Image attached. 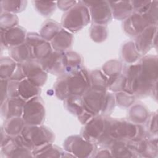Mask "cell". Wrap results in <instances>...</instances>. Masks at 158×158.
<instances>
[{
  "label": "cell",
  "instance_id": "obj_1",
  "mask_svg": "<svg viewBox=\"0 0 158 158\" xmlns=\"http://www.w3.org/2000/svg\"><path fill=\"white\" fill-rule=\"evenodd\" d=\"M90 88V78L86 70H78L60 75L54 85L55 94L61 99L71 96H82Z\"/></svg>",
  "mask_w": 158,
  "mask_h": 158
},
{
  "label": "cell",
  "instance_id": "obj_2",
  "mask_svg": "<svg viewBox=\"0 0 158 158\" xmlns=\"http://www.w3.org/2000/svg\"><path fill=\"white\" fill-rule=\"evenodd\" d=\"M139 64V70L135 85V94H148L157 80V57L145 56Z\"/></svg>",
  "mask_w": 158,
  "mask_h": 158
},
{
  "label": "cell",
  "instance_id": "obj_3",
  "mask_svg": "<svg viewBox=\"0 0 158 158\" xmlns=\"http://www.w3.org/2000/svg\"><path fill=\"white\" fill-rule=\"evenodd\" d=\"M89 8L84 2H77L64 15L62 20L63 27L70 32L75 33L86 26L90 22Z\"/></svg>",
  "mask_w": 158,
  "mask_h": 158
},
{
  "label": "cell",
  "instance_id": "obj_4",
  "mask_svg": "<svg viewBox=\"0 0 158 158\" xmlns=\"http://www.w3.org/2000/svg\"><path fill=\"white\" fill-rule=\"evenodd\" d=\"M20 135L32 151L52 143L54 135L48 128L41 125H25Z\"/></svg>",
  "mask_w": 158,
  "mask_h": 158
},
{
  "label": "cell",
  "instance_id": "obj_5",
  "mask_svg": "<svg viewBox=\"0 0 158 158\" xmlns=\"http://www.w3.org/2000/svg\"><path fill=\"white\" fill-rule=\"evenodd\" d=\"M45 117V109L41 98L36 96L26 101L22 118L27 125H40Z\"/></svg>",
  "mask_w": 158,
  "mask_h": 158
},
{
  "label": "cell",
  "instance_id": "obj_6",
  "mask_svg": "<svg viewBox=\"0 0 158 158\" xmlns=\"http://www.w3.org/2000/svg\"><path fill=\"white\" fill-rule=\"evenodd\" d=\"M107 92L89 88L82 96L84 110L93 116L104 115Z\"/></svg>",
  "mask_w": 158,
  "mask_h": 158
},
{
  "label": "cell",
  "instance_id": "obj_7",
  "mask_svg": "<svg viewBox=\"0 0 158 158\" xmlns=\"http://www.w3.org/2000/svg\"><path fill=\"white\" fill-rule=\"evenodd\" d=\"M64 147L67 153L80 157L93 156L96 148L94 143L78 135L68 137L64 141Z\"/></svg>",
  "mask_w": 158,
  "mask_h": 158
},
{
  "label": "cell",
  "instance_id": "obj_8",
  "mask_svg": "<svg viewBox=\"0 0 158 158\" xmlns=\"http://www.w3.org/2000/svg\"><path fill=\"white\" fill-rule=\"evenodd\" d=\"M25 43L30 47L33 59L35 60L40 62L52 53L51 43L36 33H28Z\"/></svg>",
  "mask_w": 158,
  "mask_h": 158
},
{
  "label": "cell",
  "instance_id": "obj_9",
  "mask_svg": "<svg viewBox=\"0 0 158 158\" xmlns=\"http://www.w3.org/2000/svg\"><path fill=\"white\" fill-rule=\"evenodd\" d=\"M155 25L146 13H132L127 18L123 23L125 31L132 36H138L149 26Z\"/></svg>",
  "mask_w": 158,
  "mask_h": 158
},
{
  "label": "cell",
  "instance_id": "obj_10",
  "mask_svg": "<svg viewBox=\"0 0 158 158\" xmlns=\"http://www.w3.org/2000/svg\"><path fill=\"white\" fill-rule=\"evenodd\" d=\"M84 3L89 8L90 17L95 24L104 25L111 20L112 13L109 2H84Z\"/></svg>",
  "mask_w": 158,
  "mask_h": 158
},
{
  "label": "cell",
  "instance_id": "obj_11",
  "mask_svg": "<svg viewBox=\"0 0 158 158\" xmlns=\"http://www.w3.org/2000/svg\"><path fill=\"white\" fill-rule=\"evenodd\" d=\"M23 73L31 83L38 87L43 86L46 81L47 72L38 61L32 60L22 64Z\"/></svg>",
  "mask_w": 158,
  "mask_h": 158
},
{
  "label": "cell",
  "instance_id": "obj_12",
  "mask_svg": "<svg viewBox=\"0 0 158 158\" xmlns=\"http://www.w3.org/2000/svg\"><path fill=\"white\" fill-rule=\"evenodd\" d=\"M39 62L46 72L56 75L67 73L64 52H52L48 57Z\"/></svg>",
  "mask_w": 158,
  "mask_h": 158
},
{
  "label": "cell",
  "instance_id": "obj_13",
  "mask_svg": "<svg viewBox=\"0 0 158 158\" xmlns=\"http://www.w3.org/2000/svg\"><path fill=\"white\" fill-rule=\"evenodd\" d=\"M106 118L102 115H98L92 117L85 123L81 132L82 136L88 141L97 143L104 130Z\"/></svg>",
  "mask_w": 158,
  "mask_h": 158
},
{
  "label": "cell",
  "instance_id": "obj_14",
  "mask_svg": "<svg viewBox=\"0 0 158 158\" xmlns=\"http://www.w3.org/2000/svg\"><path fill=\"white\" fill-rule=\"evenodd\" d=\"M26 32L19 26L3 30L1 29V44L6 48H14L25 42Z\"/></svg>",
  "mask_w": 158,
  "mask_h": 158
},
{
  "label": "cell",
  "instance_id": "obj_15",
  "mask_svg": "<svg viewBox=\"0 0 158 158\" xmlns=\"http://www.w3.org/2000/svg\"><path fill=\"white\" fill-rule=\"evenodd\" d=\"M25 102L26 101L20 96L8 97L1 104V112L2 116L6 119L22 117Z\"/></svg>",
  "mask_w": 158,
  "mask_h": 158
},
{
  "label": "cell",
  "instance_id": "obj_16",
  "mask_svg": "<svg viewBox=\"0 0 158 158\" xmlns=\"http://www.w3.org/2000/svg\"><path fill=\"white\" fill-rule=\"evenodd\" d=\"M157 25H152L146 28L137 36L135 44L140 55L146 54L154 44V39L156 36Z\"/></svg>",
  "mask_w": 158,
  "mask_h": 158
},
{
  "label": "cell",
  "instance_id": "obj_17",
  "mask_svg": "<svg viewBox=\"0 0 158 158\" xmlns=\"http://www.w3.org/2000/svg\"><path fill=\"white\" fill-rule=\"evenodd\" d=\"M112 15L118 20H125L133 11L131 1H109Z\"/></svg>",
  "mask_w": 158,
  "mask_h": 158
},
{
  "label": "cell",
  "instance_id": "obj_18",
  "mask_svg": "<svg viewBox=\"0 0 158 158\" xmlns=\"http://www.w3.org/2000/svg\"><path fill=\"white\" fill-rule=\"evenodd\" d=\"M72 40V35L65 29L62 28L50 42L55 51L63 52L71 46Z\"/></svg>",
  "mask_w": 158,
  "mask_h": 158
},
{
  "label": "cell",
  "instance_id": "obj_19",
  "mask_svg": "<svg viewBox=\"0 0 158 158\" xmlns=\"http://www.w3.org/2000/svg\"><path fill=\"white\" fill-rule=\"evenodd\" d=\"M112 157H136V151L127 141H115L110 146Z\"/></svg>",
  "mask_w": 158,
  "mask_h": 158
},
{
  "label": "cell",
  "instance_id": "obj_20",
  "mask_svg": "<svg viewBox=\"0 0 158 158\" xmlns=\"http://www.w3.org/2000/svg\"><path fill=\"white\" fill-rule=\"evenodd\" d=\"M10 49V56L17 63L23 64L33 60L30 48L25 43Z\"/></svg>",
  "mask_w": 158,
  "mask_h": 158
},
{
  "label": "cell",
  "instance_id": "obj_21",
  "mask_svg": "<svg viewBox=\"0 0 158 158\" xmlns=\"http://www.w3.org/2000/svg\"><path fill=\"white\" fill-rule=\"evenodd\" d=\"M40 92V88L33 85L26 78L20 81L19 83V96L25 101L38 96Z\"/></svg>",
  "mask_w": 158,
  "mask_h": 158
},
{
  "label": "cell",
  "instance_id": "obj_22",
  "mask_svg": "<svg viewBox=\"0 0 158 158\" xmlns=\"http://www.w3.org/2000/svg\"><path fill=\"white\" fill-rule=\"evenodd\" d=\"M25 125L22 118L13 117L6 119L2 128L8 136L14 137L20 135Z\"/></svg>",
  "mask_w": 158,
  "mask_h": 158
},
{
  "label": "cell",
  "instance_id": "obj_23",
  "mask_svg": "<svg viewBox=\"0 0 158 158\" xmlns=\"http://www.w3.org/2000/svg\"><path fill=\"white\" fill-rule=\"evenodd\" d=\"M65 153L60 148L52 143L46 144L32 151L33 157H64Z\"/></svg>",
  "mask_w": 158,
  "mask_h": 158
},
{
  "label": "cell",
  "instance_id": "obj_24",
  "mask_svg": "<svg viewBox=\"0 0 158 158\" xmlns=\"http://www.w3.org/2000/svg\"><path fill=\"white\" fill-rule=\"evenodd\" d=\"M62 29L60 25L54 20H48L43 25L40 31L41 36L47 41H51Z\"/></svg>",
  "mask_w": 158,
  "mask_h": 158
},
{
  "label": "cell",
  "instance_id": "obj_25",
  "mask_svg": "<svg viewBox=\"0 0 158 158\" xmlns=\"http://www.w3.org/2000/svg\"><path fill=\"white\" fill-rule=\"evenodd\" d=\"M90 78V88L106 91L107 89V84L108 78L106 75L100 70L93 71L89 75Z\"/></svg>",
  "mask_w": 158,
  "mask_h": 158
},
{
  "label": "cell",
  "instance_id": "obj_26",
  "mask_svg": "<svg viewBox=\"0 0 158 158\" xmlns=\"http://www.w3.org/2000/svg\"><path fill=\"white\" fill-rule=\"evenodd\" d=\"M67 73L81 69V58L80 55L73 51L64 52Z\"/></svg>",
  "mask_w": 158,
  "mask_h": 158
},
{
  "label": "cell",
  "instance_id": "obj_27",
  "mask_svg": "<svg viewBox=\"0 0 158 158\" xmlns=\"http://www.w3.org/2000/svg\"><path fill=\"white\" fill-rule=\"evenodd\" d=\"M140 54L136 49L135 43L130 41L125 44L122 49V57L127 63L131 64L139 59Z\"/></svg>",
  "mask_w": 158,
  "mask_h": 158
},
{
  "label": "cell",
  "instance_id": "obj_28",
  "mask_svg": "<svg viewBox=\"0 0 158 158\" xmlns=\"http://www.w3.org/2000/svg\"><path fill=\"white\" fill-rule=\"evenodd\" d=\"M0 64L1 79L9 80L16 69L17 63L12 58L4 57L1 59Z\"/></svg>",
  "mask_w": 158,
  "mask_h": 158
},
{
  "label": "cell",
  "instance_id": "obj_29",
  "mask_svg": "<svg viewBox=\"0 0 158 158\" xmlns=\"http://www.w3.org/2000/svg\"><path fill=\"white\" fill-rule=\"evenodd\" d=\"M67 109L73 114L79 117L85 110L83 109L81 96H71L64 100Z\"/></svg>",
  "mask_w": 158,
  "mask_h": 158
},
{
  "label": "cell",
  "instance_id": "obj_30",
  "mask_svg": "<svg viewBox=\"0 0 158 158\" xmlns=\"http://www.w3.org/2000/svg\"><path fill=\"white\" fill-rule=\"evenodd\" d=\"M27 1H1V12L17 13L20 12L25 8Z\"/></svg>",
  "mask_w": 158,
  "mask_h": 158
},
{
  "label": "cell",
  "instance_id": "obj_31",
  "mask_svg": "<svg viewBox=\"0 0 158 158\" xmlns=\"http://www.w3.org/2000/svg\"><path fill=\"white\" fill-rule=\"evenodd\" d=\"M148 117V111L141 104H136L131 107L130 111V118L134 123L139 124L144 122Z\"/></svg>",
  "mask_w": 158,
  "mask_h": 158
},
{
  "label": "cell",
  "instance_id": "obj_32",
  "mask_svg": "<svg viewBox=\"0 0 158 158\" xmlns=\"http://www.w3.org/2000/svg\"><path fill=\"white\" fill-rule=\"evenodd\" d=\"M126 79L124 75L120 74L117 76L111 77L108 78L107 89L113 92L123 91L125 85Z\"/></svg>",
  "mask_w": 158,
  "mask_h": 158
},
{
  "label": "cell",
  "instance_id": "obj_33",
  "mask_svg": "<svg viewBox=\"0 0 158 158\" xmlns=\"http://www.w3.org/2000/svg\"><path fill=\"white\" fill-rule=\"evenodd\" d=\"M19 23L17 16L15 14L2 12L1 14V29L6 30L17 26Z\"/></svg>",
  "mask_w": 158,
  "mask_h": 158
},
{
  "label": "cell",
  "instance_id": "obj_34",
  "mask_svg": "<svg viewBox=\"0 0 158 158\" xmlns=\"http://www.w3.org/2000/svg\"><path fill=\"white\" fill-rule=\"evenodd\" d=\"M122 65L118 60H110L102 67L103 73L109 77L117 76L120 74Z\"/></svg>",
  "mask_w": 158,
  "mask_h": 158
},
{
  "label": "cell",
  "instance_id": "obj_35",
  "mask_svg": "<svg viewBox=\"0 0 158 158\" xmlns=\"http://www.w3.org/2000/svg\"><path fill=\"white\" fill-rule=\"evenodd\" d=\"M107 36V28L104 25L94 24L91 28L90 36L91 39L98 43L104 41Z\"/></svg>",
  "mask_w": 158,
  "mask_h": 158
},
{
  "label": "cell",
  "instance_id": "obj_36",
  "mask_svg": "<svg viewBox=\"0 0 158 158\" xmlns=\"http://www.w3.org/2000/svg\"><path fill=\"white\" fill-rule=\"evenodd\" d=\"M115 99L118 105L125 107L131 106L135 101L134 95L125 91L117 92L115 95Z\"/></svg>",
  "mask_w": 158,
  "mask_h": 158
},
{
  "label": "cell",
  "instance_id": "obj_37",
  "mask_svg": "<svg viewBox=\"0 0 158 158\" xmlns=\"http://www.w3.org/2000/svg\"><path fill=\"white\" fill-rule=\"evenodd\" d=\"M37 10L43 15H50L56 9V2L45 1H34Z\"/></svg>",
  "mask_w": 158,
  "mask_h": 158
},
{
  "label": "cell",
  "instance_id": "obj_38",
  "mask_svg": "<svg viewBox=\"0 0 158 158\" xmlns=\"http://www.w3.org/2000/svg\"><path fill=\"white\" fill-rule=\"evenodd\" d=\"M19 81H13V80H9L8 84V97H18V85Z\"/></svg>",
  "mask_w": 158,
  "mask_h": 158
},
{
  "label": "cell",
  "instance_id": "obj_39",
  "mask_svg": "<svg viewBox=\"0 0 158 158\" xmlns=\"http://www.w3.org/2000/svg\"><path fill=\"white\" fill-rule=\"evenodd\" d=\"M7 79H1V104H2L8 98V84Z\"/></svg>",
  "mask_w": 158,
  "mask_h": 158
},
{
  "label": "cell",
  "instance_id": "obj_40",
  "mask_svg": "<svg viewBox=\"0 0 158 158\" xmlns=\"http://www.w3.org/2000/svg\"><path fill=\"white\" fill-rule=\"evenodd\" d=\"M77 1H57V6L59 8L62 9V10H68L70 9H71L73 6H74Z\"/></svg>",
  "mask_w": 158,
  "mask_h": 158
}]
</instances>
